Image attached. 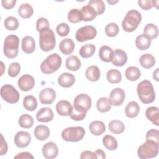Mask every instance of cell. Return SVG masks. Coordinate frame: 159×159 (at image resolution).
<instances>
[{"mask_svg":"<svg viewBox=\"0 0 159 159\" xmlns=\"http://www.w3.org/2000/svg\"><path fill=\"white\" fill-rule=\"evenodd\" d=\"M137 91L140 100L144 104H150L154 101L155 93L152 83L148 80H143L137 87Z\"/></svg>","mask_w":159,"mask_h":159,"instance_id":"1","label":"cell"},{"mask_svg":"<svg viewBox=\"0 0 159 159\" xmlns=\"http://www.w3.org/2000/svg\"><path fill=\"white\" fill-rule=\"evenodd\" d=\"M61 63V57L58 53H53L48 55L42 62L40 65V70L44 74H52L60 68Z\"/></svg>","mask_w":159,"mask_h":159,"instance_id":"2","label":"cell"},{"mask_svg":"<svg viewBox=\"0 0 159 159\" xmlns=\"http://www.w3.org/2000/svg\"><path fill=\"white\" fill-rule=\"evenodd\" d=\"M142 20L141 14L135 9L128 11L122 22V27L127 32H134Z\"/></svg>","mask_w":159,"mask_h":159,"instance_id":"3","label":"cell"},{"mask_svg":"<svg viewBox=\"0 0 159 159\" xmlns=\"http://www.w3.org/2000/svg\"><path fill=\"white\" fill-rule=\"evenodd\" d=\"M158 143L152 140H146V142L138 148V157L141 159L154 158L158 155Z\"/></svg>","mask_w":159,"mask_h":159,"instance_id":"4","label":"cell"},{"mask_svg":"<svg viewBox=\"0 0 159 159\" xmlns=\"http://www.w3.org/2000/svg\"><path fill=\"white\" fill-rule=\"evenodd\" d=\"M56 45L54 32L50 28L39 32V46L43 52L52 50Z\"/></svg>","mask_w":159,"mask_h":159,"instance_id":"5","label":"cell"},{"mask_svg":"<svg viewBox=\"0 0 159 159\" xmlns=\"http://www.w3.org/2000/svg\"><path fill=\"white\" fill-rule=\"evenodd\" d=\"M19 39L16 35H9L4 39L3 52L8 58H14L17 56Z\"/></svg>","mask_w":159,"mask_h":159,"instance_id":"6","label":"cell"},{"mask_svg":"<svg viewBox=\"0 0 159 159\" xmlns=\"http://www.w3.org/2000/svg\"><path fill=\"white\" fill-rule=\"evenodd\" d=\"M84 135L85 130L81 126L69 127L61 132V137L66 142H79L83 139Z\"/></svg>","mask_w":159,"mask_h":159,"instance_id":"7","label":"cell"},{"mask_svg":"<svg viewBox=\"0 0 159 159\" xmlns=\"http://www.w3.org/2000/svg\"><path fill=\"white\" fill-rule=\"evenodd\" d=\"M1 96L7 102L14 104L19 101L20 94L11 84H4L1 88Z\"/></svg>","mask_w":159,"mask_h":159,"instance_id":"8","label":"cell"},{"mask_svg":"<svg viewBox=\"0 0 159 159\" xmlns=\"http://www.w3.org/2000/svg\"><path fill=\"white\" fill-rule=\"evenodd\" d=\"M97 35L96 28L92 25H85L80 28L75 34V37L78 42H84L92 40Z\"/></svg>","mask_w":159,"mask_h":159,"instance_id":"9","label":"cell"},{"mask_svg":"<svg viewBox=\"0 0 159 159\" xmlns=\"http://www.w3.org/2000/svg\"><path fill=\"white\" fill-rule=\"evenodd\" d=\"M125 98V94L124 91L122 88H116L111 91L108 99L111 106H118L123 103Z\"/></svg>","mask_w":159,"mask_h":159,"instance_id":"10","label":"cell"},{"mask_svg":"<svg viewBox=\"0 0 159 159\" xmlns=\"http://www.w3.org/2000/svg\"><path fill=\"white\" fill-rule=\"evenodd\" d=\"M17 85L22 91H28L34 87L35 80L34 77L30 75H24L19 78Z\"/></svg>","mask_w":159,"mask_h":159,"instance_id":"11","label":"cell"},{"mask_svg":"<svg viewBox=\"0 0 159 159\" xmlns=\"http://www.w3.org/2000/svg\"><path fill=\"white\" fill-rule=\"evenodd\" d=\"M39 98L43 104H51L56 98V93L52 88H46L41 90Z\"/></svg>","mask_w":159,"mask_h":159,"instance_id":"12","label":"cell"},{"mask_svg":"<svg viewBox=\"0 0 159 159\" xmlns=\"http://www.w3.org/2000/svg\"><path fill=\"white\" fill-rule=\"evenodd\" d=\"M31 142L30 134L25 131L18 132L14 137V143L19 148L27 147Z\"/></svg>","mask_w":159,"mask_h":159,"instance_id":"13","label":"cell"},{"mask_svg":"<svg viewBox=\"0 0 159 159\" xmlns=\"http://www.w3.org/2000/svg\"><path fill=\"white\" fill-rule=\"evenodd\" d=\"M43 156L47 159H53L57 157L58 148L55 143L49 142L43 145L42 147Z\"/></svg>","mask_w":159,"mask_h":159,"instance_id":"14","label":"cell"},{"mask_svg":"<svg viewBox=\"0 0 159 159\" xmlns=\"http://www.w3.org/2000/svg\"><path fill=\"white\" fill-rule=\"evenodd\" d=\"M73 106L83 107L88 111L91 107V99L86 94H80L75 97L73 101Z\"/></svg>","mask_w":159,"mask_h":159,"instance_id":"15","label":"cell"},{"mask_svg":"<svg viewBox=\"0 0 159 159\" xmlns=\"http://www.w3.org/2000/svg\"><path fill=\"white\" fill-rule=\"evenodd\" d=\"M112 63L117 66H122L127 61V55L125 51L122 49H116L113 52Z\"/></svg>","mask_w":159,"mask_h":159,"instance_id":"16","label":"cell"},{"mask_svg":"<svg viewBox=\"0 0 159 159\" xmlns=\"http://www.w3.org/2000/svg\"><path fill=\"white\" fill-rule=\"evenodd\" d=\"M53 112L52 109L48 107H42L36 114V119L40 122H48L53 119Z\"/></svg>","mask_w":159,"mask_h":159,"instance_id":"17","label":"cell"},{"mask_svg":"<svg viewBox=\"0 0 159 159\" xmlns=\"http://www.w3.org/2000/svg\"><path fill=\"white\" fill-rule=\"evenodd\" d=\"M55 107L58 114L62 116H70L73 110L71 104L66 100L59 101L57 103Z\"/></svg>","mask_w":159,"mask_h":159,"instance_id":"18","label":"cell"},{"mask_svg":"<svg viewBox=\"0 0 159 159\" xmlns=\"http://www.w3.org/2000/svg\"><path fill=\"white\" fill-rule=\"evenodd\" d=\"M75 82L74 75L70 73H63L58 78V83L63 88H70Z\"/></svg>","mask_w":159,"mask_h":159,"instance_id":"19","label":"cell"},{"mask_svg":"<svg viewBox=\"0 0 159 159\" xmlns=\"http://www.w3.org/2000/svg\"><path fill=\"white\" fill-rule=\"evenodd\" d=\"M22 50L25 53H32L35 49V42L34 39L29 35L25 36L22 40Z\"/></svg>","mask_w":159,"mask_h":159,"instance_id":"20","label":"cell"},{"mask_svg":"<svg viewBox=\"0 0 159 159\" xmlns=\"http://www.w3.org/2000/svg\"><path fill=\"white\" fill-rule=\"evenodd\" d=\"M59 49L63 54L70 55L75 49V43L71 39L66 38L60 42Z\"/></svg>","mask_w":159,"mask_h":159,"instance_id":"21","label":"cell"},{"mask_svg":"<svg viewBox=\"0 0 159 159\" xmlns=\"http://www.w3.org/2000/svg\"><path fill=\"white\" fill-rule=\"evenodd\" d=\"M34 134L37 140L43 141L48 138L50 135V129L46 125H39L35 128Z\"/></svg>","mask_w":159,"mask_h":159,"instance_id":"22","label":"cell"},{"mask_svg":"<svg viewBox=\"0 0 159 159\" xmlns=\"http://www.w3.org/2000/svg\"><path fill=\"white\" fill-rule=\"evenodd\" d=\"M90 132L94 135H101L106 130V126L103 122L101 120H94L90 123L89 125Z\"/></svg>","mask_w":159,"mask_h":159,"instance_id":"23","label":"cell"},{"mask_svg":"<svg viewBox=\"0 0 159 159\" xmlns=\"http://www.w3.org/2000/svg\"><path fill=\"white\" fill-rule=\"evenodd\" d=\"M147 118L157 126L159 125V110L157 107L151 106L145 111Z\"/></svg>","mask_w":159,"mask_h":159,"instance_id":"24","label":"cell"},{"mask_svg":"<svg viewBox=\"0 0 159 159\" xmlns=\"http://www.w3.org/2000/svg\"><path fill=\"white\" fill-rule=\"evenodd\" d=\"M137 48L140 50H147L151 45V40L145 34H140L138 35L135 41Z\"/></svg>","mask_w":159,"mask_h":159,"instance_id":"25","label":"cell"},{"mask_svg":"<svg viewBox=\"0 0 159 159\" xmlns=\"http://www.w3.org/2000/svg\"><path fill=\"white\" fill-rule=\"evenodd\" d=\"M140 111V106L135 101L129 102L125 108V116L129 118L136 117Z\"/></svg>","mask_w":159,"mask_h":159,"instance_id":"26","label":"cell"},{"mask_svg":"<svg viewBox=\"0 0 159 159\" xmlns=\"http://www.w3.org/2000/svg\"><path fill=\"white\" fill-rule=\"evenodd\" d=\"M81 61L76 55H71L68 57L65 61L66 68L70 71H77L81 67Z\"/></svg>","mask_w":159,"mask_h":159,"instance_id":"27","label":"cell"},{"mask_svg":"<svg viewBox=\"0 0 159 159\" xmlns=\"http://www.w3.org/2000/svg\"><path fill=\"white\" fill-rule=\"evenodd\" d=\"M83 15V21H91L94 20L97 14L93 7L88 4L84 6L80 9Z\"/></svg>","mask_w":159,"mask_h":159,"instance_id":"28","label":"cell"},{"mask_svg":"<svg viewBox=\"0 0 159 159\" xmlns=\"http://www.w3.org/2000/svg\"><path fill=\"white\" fill-rule=\"evenodd\" d=\"M85 76L90 81H97L101 76L100 70L97 66L91 65L86 69L85 71Z\"/></svg>","mask_w":159,"mask_h":159,"instance_id":"29","label":"cell"},{"mask_svg":"<svg viewBox=\"0 0 159 159\" xmlns=\"http://www.w3.org/2000/svg\"><path fill=\"white\" fill-rule=\"evenodd\" d=\"M113 50L107 45H102L99 50V58L104 62H110L113 55Z\"/></svg>","mask_w":159,"mask_h":159,"instance_id":"30","label":"cell"},{"mask_svg":"<svg viewBox=\"0 0 159 159\" xmlns=\"http://www.w3.org/2000/svg\"><path fill=\"white\" fill-rule=\"evenodd\" d=\"M139 61L143 68L145 69H149L155 65V58L150 53H145L140 57Z\"/></svg>","mask_w":159,"mask_h":159,"instance_id":"31","label":"cell"},{"mask_svg":"<svg viewBox=\"0 0 159 159\" xmlns=\"http://www.w3.org/2000/svg\"><path fill=\"white\" fill-rule=\"evenodd\" d=\"M141 72L139 68L134 66L128 67L125 72V78L131 81H137L140 77Z\"/></svg>","mask_w":159,"mask_h":159,"instance_id":"32","label":"cell"},{"mask_svg":"<svg viewBox=\"0 0 159 159\" xmlns=\"http://www.w3.org/2000/svg\"><path fill=\"white\" fill-rule=\"evenodd\" d=\"M86 110L84 108L79 106H73V110L71 114L70 115V117L71 119L76 121L82 120L85 118L86 116Z\"/></svg>","mask_w":159,"mask_h":159,"instance_id":"33","label":"cell"},{"mask_svg":"<svg viewBox=\"0 0 159 159\" xmlns=\"http://www.w3.org/2000/svg\"><path fill=\"white\" fill-rule=\"evenodd\" d=\"M109 130L114 134H122L125 130L124 124L119 120H112L108 124Z\"/></svg>","mask_w":159,"mask_h":159,"instance_id":"34","label":"cell"},{"mask_svg":"<svg viewBox=\"0 0 159 159\" xmlns=\"http://www.w3.org/2000/svg\"><path fill=\"white\" fill-rule=\"evenodd\" d=\"M34 13L32 6L28 3L22 4L18 9V14L23 19L30 17Z\"/></svg>","mask_w":159,"mask_h":159,"instance_id":"35","label":"cell"},{"mask_svg":"<svg viewBox=\"0 0 159 159\" xmlns=\"http://www.w3.org/2000/svg\"><path fill=\"white\" fill-rule=\"evenodd\" d=\"M107 80L112 84H117L121 81V73L117 69H111L106 74Z\"/></svg>","mask_w":159,"mask_h":159,"instance_id":"36","label":"cell"},{"mask_svg":"<svg viewBox=\"0 0 159 159\" xmlns=\"http://www.w3.org/2000/svg\"><path fill=\"white\" fill-rule=\"evenodd\" d=\"M23 106L27 111H34L37 107V101L34 96H26L23 99Z\"/></svg>","mask_w":159,"mask_h":159,"instance_id":"37","label":"cell"},{"mask_svg":"<svg viewBox=\"0 0 159 159\" xmlns=\"http://www.w3.org/2000/svg\"><path fill=\"white\" fill-rule=\"evenodd\" d=\"M143 34L150 40L156 39L158 35V29L156 25L153 24H147L143 28Z\"/></svg>","mask_w":159,"mask_h":159,"instance_id":"38","label":"cell"},{"mask_svg":"<svg viewBox=\"0 0 159 159\" xmlns=\"http://www.w3.org/2000/svg\"><path fill=\"white\" fill-rule=\"evenodd\" d=\"M96 51V46L93 44L83 45L80 49V56L83 58H88L93 55Z\"/></svg>","mask_w":159,"mask_h":159,"instance_id":"39","label":"cell"},{"mask_svg":"<svg viewBox=\"0 0 159 159\" xmlns=\"http://www.w3.org/2000/svg\"><path fill=\"white\" fill-rule=\"evenodd\" d=\"M104 146L109 150H115L117 149L118 144L116 139L111 135H106L102 138Z\"/></svg>","mask_w":159,"mask_h":159,"instance_id":"40","label":"cell"},{"mask_svg":"<svg viewBox=\"0 0 159 159\" xmlns=\"http://www.w3.org/2000/svg\"><path fill=\"white\" fill-rule=\"evenodd\" d=\"M96 107L99 112L101 113L108 112L111 109V104L109 99L106 97H102L98 99Z\"/></svg>","mask_w":159,"mask_h":159,"instance_id":"41","label":"cell"},{"mask_svg":"<svg viewBox=\"0 0 159 159\" xmlns=\"http://www.w3.org/2000/svg\"><path fill=\"white\" fill-rule=\"evenodd\" d=\"M18 122L22 128L30 129L34 125V119L30 115L24 114L20 116Z\"/></svg>","mask_w":159,"mask_h":159,"instance_id":"42","label":"cell"},{"mask_svg":"<svg viewBox=\"0 0 159 159\" xmlns=\"http://www.w3.org/2000/svg\"><path fill=\"white\" fill-rule=\"evenodd\" d=\"M68 20L71 23H78L83 20V15L78 9H72L68 14Z\"/></svg>","mask_w":159,"mask_h":159,"instance_id":"43","label":"cell"},{"mask_svg":"<svg viewBox=\"0 0 159 159\" xmlns=\"http://www.w3.org/2000/svg\"><path fill=\"white\" fill-rule=\"evenodd\" d=\"M88 4L93 7L97 14V16L102 14L106 9L105 4L102 0H91L88 2Z\"/></svg>","mask_w":159,"mask_h":159,"instance_id":"44","label":"cell"},{"mask_svg":"<svg viewBox=\"0 0 159 159\" xmlns=\"http://www.w3.org/2000/svg\"><path fill=\"white\" fill-rule=\"evenodd\" d=\"M4 27L8 30H16L19 27L18 19L14 16H9L5 19Z\"/></svg>","mask_w":159,"mask_h":159,"instance_id":"45","label":"cell"},{"mask_svg":"<svg viewBox=\"0 0 159 159\" xmlns=\"http://www.w3.org/2000/svg\"><path fill=\"white\" fill-rule=\"evenodd\" d=\"M119 31L118 25L116 23L111 22L105 27V33L107 36L110 37H116Z\"/></svg>","mask_w":159,"mask_h":159,"instance_id":"46","label":"cell"},{"mask_svg":"<svg viewBox=\"0 0 159 159\" xmlns=\"http://www.w3.org/2000/svg\"><path fill=\"white\" fill-rule=\"evenodd\" d=\"M20 71V65L18 62H14L9 65L8 68V75L10 77L17 76Z\"/></svg>","mask_w":159,"mask_h":159,"instance_id":"47","label":"cell"},{"mask_svg":"<svg viewBox=\"0 0 159 159\" xmlns=\"http://www.w3.org/2000/svg\"><path fill=\"white\" fill-rule=\"evenodd\" d=\"M56 31L60 37H65L70 32V27L66 23H60L57 26Z\"/></svg>","mask_w":159,"mask_h":159,"instance_id":"48","label":"cell"},{"mask_svg":"<svg viewBox=\"0 0 159 159\" xmlns=\"http://www.w3.org/2000/svg\"><path fill=\"white\" fill-rule=\"evenodd\" d=\"M49 28L48 20L44 17H40L38 19L36 22V29L38 32H41L43 30H45Z\"/></svg>","mask_w":159,"mask_h":159,"instance_id":"49","label":"cell"},{"mask_svg":"<svg viewBox=\"0 0 159 159\" xmlns=\"http://www.w3.org/2000/svg\"><path fill=\"white\" fill-rule=\"evenodd\" d=\"M146 140H152L159 143V131L154 129L149 130L146 134Z\"/></svg>","mask_w":159,"mask_h":159,"instance_id":"50","label":"cell"},{"mask_svg":"<svg viewBox=\"0 0 159 159\" xmlns=\"http://www.w3.org/2000/svg\"><path fill=\"white\" fill-rule=\"evenodd\" d=\"M139 6L143 10L147 11L152 8V1L151 0H139L138 1Z\"/></svg>","mask_w":159,"mask_h":159,"instance_id":"51","label":"cell"},{"mask_svg":"<svg viewBox=\"0 0 159 159\" xmlns=\"http://www.w3.org/2000/svg\"><path fill=\"white\" fill-rule=\"evenodd\" d=\"M81 159H97L96 154L94 152H93L89 150L83 151L80 156Z\"/></svg>","mask_w":159,"mask_h":159,"instance_id":"52","label":"cell"},{"mask_svg":"<svg viewBox=\"0 0 159 159\" xmlns=\"http://www.w3.org/2000/svg\"><path fill=\"white\" fill-rule=\"evenodd\" d=\"M2 6L6 9H10L14 7L16 4V0H2Z\"/></svg>","mask_w":159,"mask_h":159,"instance_id":"53","label":"cell"},{"mask_svg":"<svg viewBox=\"0 0 159 159\" xmlns=\"http://www.w3.org/2000/svg\"><path fill=\"white\" fill-rule=\"evenodd\" d=\"M1 151H0V155H5L7 152V149H8V147H7V143L6 142V141L4 140L3 135L2 134H1Z\"/></svg>","mask_w":159,"mask_h":159,"instance_id":"54","label":"cell"},{"mask_svg":"<svg viewBox=\"0 0 159 159\" xmlns=\"http://www.w3.org/2000/svg\"><path fill=\"white\" fill-rule=\"evenodd\" d=\"M34 156L29 152H21L20 153H18L17 155L14 157V158H23V159H27V158H34Z\"/></svg>","mask_w":159,"mask_h":159,"instance_id":"55","label":"cell"},{"mask_svg":"<svg viewBox=\"0 0 159 159\" xmlns=\"http://www.w3.org/2000/svg\"><path fill=\"white\" fill-rule=\"evenodd\" d=\"M96 158H101V159H105L106 158V154L105 152L101 149H98L94 152Z\"/></svg>","mask_w":159,"mask_h":159,"instance_id":"56","label":"cell"},{"mask_svg":"<svg viewBox=\"0 0 159 159\" xmlns=\"http://www.w3.org/2000/svg\"><path fill=\"white\" fill-rule=\"evenodd\" d=\"M158 68H157L153 73V78L157 81H158Z\"/></svg>","mask_w":159,"mask_h":159,"instance_id":"57","label":"cell"},{"mask_svg":"<svg viewBox=\"0 0 159 159\" xmlns=\"http://www.w3.org/2000/svg\"><path fill=\"white\" fill-rule=\"evenodd\" d=\"M152 4L153 7H155L157 9H158V1H152Z\"/></svg>","mask_w":159,"mask_h":159,"instance_id":"58","label":"cell"},{"mask_svg":"<svg viewBox=\"0 0 159 159\" xmlns=\"http://www.w3.org/2000/svg\"><path fill=\"white\" fill-rule=\"evenodd\" d=\"M107 2L109 4H111V5H113V4H116V3H117V2H118V1H107Z\"/></svg>","mask_w":159,"mask_h":159,"instance_id":"59","label":"cell"},{"mask_svg":"<svg viewBox=\"0 0 159 159\" xmlns=\"http://www.w3.org/2000/svg\"><path fill=\"white\" fill-rule=\"evenodd\" d=\"M1 66H2V72H1V75H2L3 73H4V64H3V62L2 61H1Z\"/></svg>","mask_w":159,"mask_h":159,"instance_id":"60","label":"cell"}]
</instances>
